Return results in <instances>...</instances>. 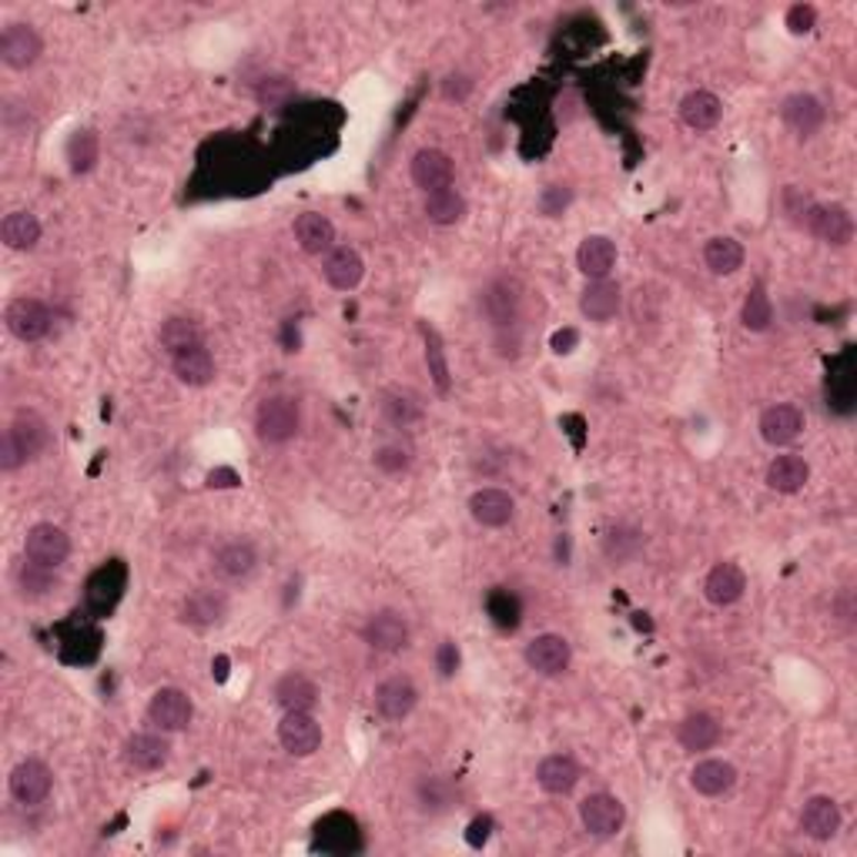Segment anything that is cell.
I'll return each mask as SVG.
<instances>
[{"label":"cell","instance_id":"obj_1","mask_svg":"<svg viewBox=\"0 0 857 857\" xmlns=\"http://www.w3.org/2000/svg\"><path fill=\"white\" fill-rule=\"evenodd\" d=\"M302 429V409L292 396H269L255 412V436L265 446H285Z\"/></svg>","mask_w":857,"mask_h":857},{"label":"cell","instance_id":"obj_2","mask_svg":"<svg viewBox=\"0 0 857 857\" xmlns=\"http://www.w3.org/2000/svg\"><path fill=\"white\" fill-rule=\"evenodd\" d=\"M479 312L485 315V322L497 332L503 328H516L520 325V312H523V289L516 279H493L482 292H479Z\"/></svg>","mask_w":857,"mask_h":857},{"label":"cell","instance_id":"obj_3","mask_svg":"<svg viewBox=\"0 0 857 857\" xmlns=\"http://www.w3.org/2000/svg\"><path fill=\"white\" fill-rule=\"evenodd\" d=\"M801 228H804L807 234H814L817 241L830 244V249H844V244L854 238V218H850V211H847L844 205H837V201H830V205L811 201L807 211H804V218H801Z\"/></svg>","mask_w":857,"mask_h":857},{"label":"cell","instance_id":"obj_4","mask_svg":"<svg viewBox=\"0 0 857 857\" xmlns=\"http://www.w3.org/2000/svg\"><path fill=\"white\" fill-rule=\"evenodd\" d=\"M228 609H231V599H228V593H224V589H218V586H198V589H191V593L181 599V606H178V620H181L185 627H191V630L205 634V630H211V627H221V624H224Z\"/></svg>","mask_w":857,"mask_h":857},{"label":"cell","instance_id":"obj_5","mask_svg":"<svg viewBox=\"0 0 857 857\" xmlns=\"http://www.w3.org/2000/svg\"><path fill=\"white\" fill-rule=\"evenodd\" d=\"M579 824L589 837H617L627 824V807L617 794H586L579 801Z\"/></svg>","mask_w":857,"mask_h":857},{"label":"cell","instance_id":"obj_6","mask_svg":"<svg viewBox=\"0 0 857 857\" xmlns=\"http://www.w3.org/2000/svg\"><path fill=\"white\" fill-rule=\"evenodd\" d=\"M195 720V700L181 687H161L148 700V723L165 733H181Z\"/></svg>","mask_w":857,"mask_h":857},{"label":"cell","instance_id":"obj_7","mask_svg":"<svg viewBox=\"0 0 857 857\" xmlns=\"http://www.w3.org/2000/svg\"><path fill=\"white\" fill-rule=\"evenodd\" d=\"M362 640L369 650L393 657V654H403L409 647L412 630H409V620L399 614V609H379V614H373L369 620H365Z\"/></svg>","mask_w":857,"mask_h":857},{"label":"cell","instance_id":"obj_8","mask_svg":"<svg viewBox=\"0 0 857 857\" xmlns=\"http://www.w3.org/2000/svg\"><path fill=\"white\" fill-rule=\"evenodd\" d=\"M781 121L784 128L801 138V142H811L827 121V107L817 94H807V91H797V94H787L781 101Z\"/></svg>","mask_w":857,"mask_h":857},{"label":"cell","instance_id":"obj_9","mask_svg":"<svg viewBox=\"0 0 857 857\" xmlns=\"http://www.w3.org/2000/svg\"><path fill=\"white\" fill-rule=\"evenodd\" d=\"M373 707L383 720L389 723H399L406 717H412V710L419 707V687L412 677L406 673H393L386 677L383 683H376L373 690Z\"/></svg>","mask_w":857,"mask_h":857},{"label":"cell","instance_id":"obj_10","mask_svg":"<svg viewBox=\"0 0 857 857\" xmlns=\"http://www.w3.org/2000/svg\"><path fill=\"white\" fill-rule=\"evenodd\" d=\"M121 757H125V764L138 774H155L171 761V741L165 730H142L125 741Z\"/></svg>","mask_w":857,"mask_h":857},{"label":"cell","instance_id":"obj_11","mask_svg":"<svg viewBox=\"0 0 857 857\" xmlns=\"http://www.w3.org/2000/svg\"><path fill=\"white\" fill-rule=\"evenodd\" d=\"M4 322H8V332L18 342H41V338H48V332L54 325V315H51V309L41 299L21 295V299L8 302Z\"/></svg>","mask_w":857,"mask_h":857},{"label":"cell","instance_id":"obj_12","mask_svg":"<svg viewBox=\"0 0 857 857\" xmlns=\"http://www.w3.org/2000/svg\"><path fill=\"white\" fill-rule=\"evenodd\" d=\"M44 54V38L38 34V28L14 21L0 31V61H4L11 71H28L41 61Z\"/></svg>","mask_w":857,"mask_h":857},{"label":"cell","instance_id":"obj_13","mask_svg":"<svg viewBox=\"0 0 857 857\" xmlns=\"http://www.w3.org/2000/svg\"><path fill=\"white\" fill-rule=\"evenodd\" d=\"M8 787H11V797H14L18 804L38 807V804H44V801L51 797V791H54V774H51V767H48L41 757H24V761L11 771Z\"/></svg>","mask_w":857,"mask_h":857},{"label":"cell","instance_id":"obj_14","mask_svg":"<svg viewBox=\"0 0 857 857\" xmlns=\"http://www.w3.org/2000/svg\"><path fill=\"white\" fill-rule=\"evenodd\" d=\"M523 660L540 677H563L573 663V647L563 634H540L526 644Z\"/></svg>","mask_w":857,"mask_h":857},{"label":"cell","instance_id":"obj_15","mask_svg":"<svg viewBox=\"0 0 857 857\" xmlns=\"http://www.w3.org/2000/svg\"><path fill=\"white\" fill-rule=\"evenodd\" d=\"M279 744L292 757H312L322 748V723L312 710H285L279 723Z\"/></svg>","mask_w":857,"mask_h":857},{"label":"cell","instance_id":"obj_16","mask_svg":"<svg viewBox=\"0 0 857 857\" xmlns=\"http://www.w3.org/2000/svg\"><path fill=\"white\" fill-rule=\"evenodd\" d=\"M71 556V536L54 526V523H38L28 530L24 536V560L38 563V566H48V569H58L64 566Z\"/></svg>","mask_w":857,"mask_h":857},{"label":"cell","instance_id":"obj_17","mask_svg":"<svg viewBox=\"0 0 857 857\" xmlns=\"http://www.w3.org/2000/svg\"><path fill=\"white\" fill-rule=\"evenodd\" d=\"M801 834L817 840V844H827L840 834V824H844V814H840V804L830 797V794H814L804 801L801 807Z\"/></svg>","mask_w":857,"mask_h":857},{"label":"cell","instance_id":"obj_18","mask_svg":"<svg viewBox=\"0 0 857 857\" xmlns=\"http://www.w3.org/2000/svg\"><path fill=\"white\" fill-rule=\"evenodd\" d=\"M469 516L482 530H503L516 516V500L500 485H482V489H475V493L469 497Z\"/></svg>","mask_w":857,"mask_h":857},{"label":"cell","instance_id":"obj_19","mask_svg":"<svg viewBox=\"0 0 857 857\" xmlns=\"http://www.w3.org/2000/svg\"><path fill=\"white\" fill-rule=\"evenodd\" d=\"M211 569L218 579L224 583H238V579H249L259 569V550L252 540H228L215 550L211 556Z\"/></svg>","mask_w":857,"mask_h":857},{"label":"cell","instance_id":"obj_20","mask_svg":"<svg viewBox=\"0 0 857 857\" xmlns=\"http://www.w3.org/2000/svg\"><path fill=\"white\" fill-rule=\"evenodd\" d=\"M761 439L774 449H784V446H794L804 432V412L791 403H777V406H767L761 412Z\"/></svg>","mask_w":857,"mask_h":857},{"label":"cell","instance_id":"obj_21","mask_svg":"<svg viewBox=\"0 0 857 857\" xmlns=\"http://www.w3.org/2000/svg\"><path fill=\"white\" fill-rule=\"evenodd\" d=\"M617 241L606 238V234H586L579 241L576 249V269L586 275V282H599V279H609L617 269Z\"/></svg>","mask_w":857,"mask_h":857},{"label":"cell","instance_id":"obj_22","mask_svg":"<svg viewBox=\"0 0 857 857\" xmlns=\"http://www.w3.org/2000/svg\"><path fill=\"white\" fill-rule=\"evenodd\" d=\"M409 171H412L416 188H422L426 195L452 188V181H456V165H452V158L442 148H419L412 155Z\"/></svg>","mask_w":857,"mask_h":857},{"label":"cell","instance_id":"obj_23","mask_svg":"<svg viewBox=\"0 0 857 857\" xmlns=\"http://www.w3.org/2000/svg\"><path fill=\"white\" fill-rule=\"evenodd\" d=\"M624 309V289L614 279H599V282H586L583 295H579V315L586 322L606 325L609 318H617V312Z\"/></svg>","mask_w":857,"mask_h":857},{"label":"cell","instance_id":"obj_24","mask_svg":"<svg viewBox=\"0 0 857 857\" xmlns=\"http://www.w3.org/2000/svg\"><path fill=\"white\" fill-rule=\"evenodd\" d=\"M8 436L14 439V446H18V452L24 456V462L41 459V456L48 452V446H51V426H48V419H44L41 412H34V409H21V412L14 416V422L8 426Z\"/></svg>","mask_w":857,"mask_h":857},{"label":"cell","instance_id":"obj_25","mask_svg":"<svg viewBox=\"0 0 857 857\" xmlns=\"http://www.w3.org/2000/svg\"><path fill=\"white\" fill-rule=\"evenodd\" d=\"M322 279L335 292H355L365 279V262L352 244H335V249L322 259Z\"/></svg>","mask_w":857,"mask_h":857},{"label":"cell","instance_id":"obj_26","mask_svg":"<svg viewBox=\"0 0 857 857\" xmlns=\"http://www.w3.org/2000/svg\"><path fill=\"white\" fill-rule=\"evenodd\" d=\"M748 593V573L738 563H717L703 579V596L710 606H733Z\"/></svg>","mask_w":857,"mask_h":857},{"label":"cell","instance_id":"obj_27","mask_svg":"<svg viewBox=\"0 0 857 857\" xmlns=\"http://www.w3.org/2000/svg\"><path fill=\"white\" fill-rule=\"evenodd\" d=\"M379 412L389 426L396 429H412L426 419V403L416 389H403V386H393L379 396Z\"/></svg>","mask_w":857,"mask_h":857},{"label":"cell","instance_id":"obj_28","mask_svg":"<svg viewBox=\"0 0 857 857\" xmlns=\"http://www.w3.org/2000/svg\"><path fill=\"white\" fill-rule=\"evenodd\" d=\"M579 777H583V767L576 764L573 754H550V757H543L540 767H536V784H540L546 794H553V797L573 794L576 784H579Z\"/></svg>","mask_w":857,"mask_h":857},{"label":"cell","instance_id":"obj_29","mask_svg":"<svg viewBox=\"0 0 857 857\" xmlns=\"http://www.w3.org/2000/svg\"><path fill=\"white\" fill-rule=\"evenodd\" d=\"M292 234L305 255H328L335 249V224L328 215H318V211L299 215L292 224Z\"/></svg>","mask_w":857,"mask_h":857},{"label":"cell","instance_id":"obj_30","mask_svg":"<svg viewBox=\"0 0 857 857\" xmlns=\"http://www.w3.org/2000/svg\"><path fill=\"white\" fill-rule=\"evenodd\" d=\"M677 744L687 751V754H703V751H713L720 744V720L707 710H697V713H687L677 727Z\"/></svg>","mask_w":857,"mask_h":857},{"label":"cell","instance_id":"obj_31","mask_svg":"<svg viewBox=\"0 0 857 857\" xmlns=\"http://www.w3.org/2000/svg\"><path fill=\"white\" fill-rule=\"evenodd\" d=\"M690 787L703 797H723V794H730L733 787H738V767H733L730 761H720V757L697 761L693 771H690Z\"/></svg>","mask_w":857,"mask_h":857},{"label":"cell","instance_id":"obj_32","mask_svg":"<svg viewBox=\"0 0 857 857\" xmlns=\"http://www.w3.org/2000/svg\"><path fill=\"white\" fill-rule=\"evenodd\" d=\"M720 117H723V101H720L713 91L697 87V91H690V94L680 101V121H683L690 132H697V135L713 132V128L720 125Z\"/></svg>","mask_w":857,"mask_h":857},{"label":"cell","instance_id":"obj_33","mask_svg":"<svg viewBox=\"0 0 857 857\" xmlns=\"http://www.w3.org/2000/svg\"><path fill=\"white\" fill-rule=\"evenodd\" d=\"M171 373L181 386L188 389H205L215 383V355L205 345L185 348L178 355H171Z\"/></svg>","mask_w":857,"mask_h":857},{"label":"cell","instance_id":"obj_34","mask_svg":"<svg viewBox=\"0 0 857 857\" xmlns=\"http://www.w3.org/2000/svg\"><path fill=\"white\" fill-rule=\"evenodd\" d=\"M807 479H811V462L804 456H794V452L777 456L767 466V475H764L767 489H774V493H781V497L801 493V489L807 485Z\"/></svg>","mask_w":857,"mask_h":857},{"label":"cell","instance_id":"obj_35","mask_svg":"<svg viewBox=\"0 0 857 857\" xmlns=\"http://www.w3.org/2000/svg\"><path fill=\"white\" fill-rule=\"evenodd\" d=\"M644 550H647V536L630 523L609 526L603 536V556L609 560V566H630Z\"/></svg>","mask_w":857,"mask_h":857},{"label":"cell","instance_id":"obj_36","mask_svg":"<svg viewBox=\"0 0 857 857\" xmlns=\"http://www.w3.org/2000/svg\"><path fill=\"white\" fill-rule=\"evenodd\" d=\"M416 807L429 817H439V814H449L456 804H459V791L449 777L442 774H426L416 781Z\"/></svg>","mask_w":857,"mask_h":857},{"label":"cell","instance_id":"obj_37","mask_svg":"<svg viewBox=\"0 0 857 857\" xmlns=\"http://www.w3.org/2000/svg\"><path fill=\"white\" fill-rule=\"evenodd\" d=\"M744 244L738 238H727V234H717L703 244V265L710 275L717 279H727V275H738L744 269Z\"/></svg>","mask_w":857,"mask_h":857},{"label":"cell","instance_id":"obj_38","mask_svg":"<svg viewBox=\"0 0 857 857\" xmlns=\"http://www.w3.org/2000/svg\"><path fill=\"white\" fill-rule=\"evenodd\" d=\"M41 234H44V228H41L38 215L24 211V208L4 215V221H0V238H4V244L11 252H34Z\"/></svg>","mask_w":857,"mask_h":857},{"label":"cell","instance_id":"obj_39","mask_svg":"<svg viewBox=\"0 0 857 857\" xmlns=\"http://www.w3.org/2000/svg\"><path fill=\"white\" fill-rule=\"evenodd\" d=\"M272 697H275V703H279L282 710H315V703H318V687H315L312 677L292 670V673H285V677L275 680Z\"/></svg>","mask_w":857,"mask_h":857},{"label":"cell","instance_id":"obj_40","mask_svg":"<svg viewBox=\"0 0 857 857\" xmlns=\"http://www.w3.org/2000/svg\"><path fill=\"white\" fill-rule=\"evenodd\" d=\"M419 335H422V345H426V369H429V379H432V386H436L439 396H449V389H452V369H449V358H446L442 335H439L429 322H419Z\"/></svg>","mask_w":857,"mask_h":857},{"label":"cell","instance_id":"obj_41","mask_svg":"<svg viewBox=\"0 0 857 857\" xmlns=\"http://www.w3.org/2000/svg\"><path fill=\"white\" fill-rule=\"evenodd\" d=\"M158 345L168 352V355H178L185 348H195V345H205V332L195 318L188 315H171L161 322L158 328Z\"/></svg>","mask_w":857,"mask_h":857},{"label":"cell","instance_id":"obj_42","mask_svg":"<svg viewBox=\"0 0 857 857\" xmlns=\"http://www.w3.org/2000/svg\"><path fill=\"white\" fill-rule=\"evenodd\" d=\"M422 211H426V218H429L432 224H439V228H452V224H459V221L466 218L469 205H466L462 191H456V188H442V191L426 195Z\"/></svg>","mask_w":857,"mask_h":857},{"label":"cell","instance_id":"obj_43","mask_svg":"<svg viewBox=\"0 0 857 857\" xmlns=\"http://www.w3.org/2000/svg\"><path fill=\"white\" fill-rule=\"evenodd\" d=\"M64 158H67V168H71L74 175L94 171V165L101 161V138H97V132H91V128L74 132V135L67 138Z\"/></svg>","mask_w":857,"mask_h":857},{"label":"cell","instance_id":"obj_44","mask_svg":"<svg viewBox=\"0 0 857 857\" xmlns=\"http://www.w3.org/2000/svg\"><path fill=\"white\" fill-rule=\"evenodd\" d=\"M741 322H744L748 332H767L774 325V302H771V295L761 282L751 285V292L744 299V309H741Z\"/></svg>","mask_w":857,"mask_h":857},{"label":"cell","instance_id":"obj_45","mask_svg":"<svg viewBox=\"0 0 857 857\" xmlns=\"http://www.w3.org/2000/svg\"><path fill=\"white\" fill-rule=\"evenodd\" d=\"M416 462V452L412 446H406L403 439H393V442H383L376 452H373V466L383 472V475H403L409 472Z\"/></svg>","mask_w":857,"mask_h":857},{"label":"cell","instance_id":"obj_46","mask_svg":"<svg viewBox=\"0 0 857 857\" xmlns=\"http://www.w3.org/2000/svg\"><path fill=\"white\" fill-rule=\"evenodd\" d=\"M54 586H58L54 569L38 566V563H31V560H24V563H21V569H18V589H21V596H28V599H41V596H48Z\"/></svg>","mask_w":857,"mask_h":857},{"label":"cell","instance_id":"obj_47","mask_svg":"<svg viewBox=\"0 0 857 857\" xmlns=\"http://www.w3.org/2000/svg\"><path fill=\"white\" fill-rule=\"evenodd\" d=\"M485 609H489V617H493V624L500 630H516L520 627L523 609H520V599L510 589H493V593H489Z\"/></svg>","mask_w":857,"mask_h":857},{"label":"cell","instance_id":"obj_48","mask_svg":"<svg viewBox=\"0 0 857 857\" xmlns=\"http://www.w3.org/2000/svg\"><path fill=\"white\" fill-rule=\"evenodd\" d=\"M540 215L543 218H560L569 205H573V188L569 185H546L540 191Z\"/></svg>","mask_w":857,"mask_h":857},{"label":"cell","instance_id":"obj_49","mask_svg":"<svg viewBox=\"0 0 857 857\" xmlns=\"http://www.w3.org/2000/svg\"><path fill=\"white\" fill-rule=\"evenodd\" d=\"M784 24H787V31L791 34H811L814 28H817V8L814 4H794V8H787V18H784Z\"/></svg>","mask_w":857,"mask_h":857},{"label":"cell","instance_id":"obj_50","mask_svg":"<svg viewBox=\"0 0 857 857\" xmlns=\"http://www.w3.org/2000/svg\"><path fill=\"white\" fill-rule=\"evenodd\" d=\"M459 667H462V654H459V647H456L452 640H442V644L436 647V670H439V677H442V680H449V677H456V673H459Z\"/></svg>","mask_w":857,"mask_h":857},{"label":"cell","instance_id":"obj_51","mask_svg":"<svg viewBox=\"0 0 857 857\" xmlns=\"http://www.w3.org/2000/svg\"><path fill=\"white\" fill-rule=\"evenodd\" d=\"M814 198L811 195H804L801 188H794V185H787L784 188V195H781V208H784V215H787V221H794V224H801V218H804V211H807V205H811Z\"/></svg>","mask_w":857,"mask_h":857},{"label":"cell","instance_id":"obj_52","mask_svg":"<svg viewBox=\"0 0 857 857\" xmlns=\"http://www.w3.org/2000/svg\"><path fill=\"white\" fill-rule=\"evenodd\" d=\"M21 466H24V456L18 452L14 439L4 432V436H0V469H4V472H18Z\"/></svg>","mask_w":857,"mask_h":857},{"label":"cell","instance_id":"obj_53","mask_svg":"<svg viewBox=\"0 0 857 857\" xmlns=\"http://www.w3.org/2000/svg\"><path fill=\"white\" fill-rule=\"evenodd\" d=\"M205 482H208V489H238V485H241V475H238L231 466H218V469H211V472L205 475Z\"/></svg>","mask_w":857,"mask_h":857},{"label":"cell","instance_id":"obj_54","mask_svg":"<svg viewBox=\"0 0 857 857\" xmlns=\"http://www.w3.org/2000/svg\"><path fill=\"white\" fill-rule=\"evenodd\" d=\"M442 94H446L449 101H466V97L472 94V81H469L466 74H449V77L442 81Z\"/></svg>","mask_w":857,"mask_h":857},{"label":"cell","instance_id":"obj_55","mask_svg":"<svg viewBox=\"0 0 857 857\" xmlns=\"http://www.w3.org/2000/svg\"><path fill=\"white\" fill-rule=\"evenodd\" d=\"M493 817H489V814H482V817H475L472 824H469V844L472 847H479V844H485L489 840V834H493Z\"/></svg>","mask_w":857,"mask_h":857},{"label":"cell","instance_id":"obj_56","mask_svg":"<svg viewBox=\"0 0 857 857\" xmlns=\"http://www.w3.org/2000/svg\"><path fill=\"white\" fill-rule=\"evenodd\" d=\"M576 342H579V332H576V328H560L550 345H553L556 355H569V352L576 348Z\"/></svg>","mask_w":857,"mask_h":857},{"label":"cell","instance_id":"obj_57","mask_svg":"<svg viewBox=\"0 0 857 857\" xmlns=\"http://www.w3.org/2000/svg\"><path fill=\"white\" fill-rule=\"evenodd\" d=\"M837 609H840V620H844V624H850V617H854V606H850V589H844V593H840V599H837Z\"/></svg>","mask_w":857,"mask_h":857}]
</instances>
